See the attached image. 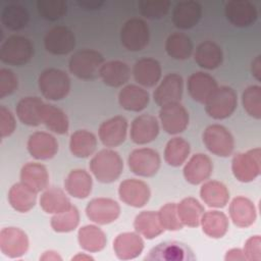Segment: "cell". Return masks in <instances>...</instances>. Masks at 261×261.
<instances>
[{
	"instance_id": "56",
	"label": "cell",
	"mask_w": 261,
	"mask_h": 261,
	"mask_svg": "<svg viewBox=\"0 0 261 261\" xmlns=\"http://www.w3.org/2000/svg\"><path fill=\"white\" fill-rule=\"evenodd\" d=\"M40 260H46V261L53 260V261H56V260H62V258L55 251H46L40 257Z\"/></svg>"
},
{
	"instance_id": "49",
	"label": "cell",
	"mask_w": 261,
	"mask_h": 261,
	"mask_svg": "<svg viewBox=\"0 0 261 261\" xmlns=\"http://www.w3.org/2000/svg\"><path fill=\"white\" fill-rule=\"evenodd\" d=\"M158 217L164 230H179L184 226L178 219L175 203H166L162 206L158 211Z\"/></svg>"
},
{
	"instance_id": "2",
	"label": "cell",
	"mask_w": 261,
	"mask_h": 261,
	"mask_svg": "<svg viewBox=\"0 0 261 261\" xmlns=\"http://www.w3.org/2000/svg\"><path fill=\"white\" fill-rule=\"evenodd\" d=\"M104 63L103 55L92 49L75 52L68 61L69 71L80 80H95Z\"/></svg>"
},
{
	"instance_id": "17",
	"label": "cell",
	"mask_w": 261,
	"mask_h": 261,
	"mask_svg": "<svg viewBox=\"0 0 261 261\" xmlns=\"http://www.w3.org/2000/svg\"><path fill=\"white\" fill-rule=\"evenodd\" d=\"M118 195L123 203L135 208H140L147 204L151 193L149 186L145 181L127 178L120 182Z\"/></svg>"
},
{
	"instance_id": "27",
	"label": "cell",
	"mask_w": 261,
	"mask_h": 261,
	"mask_svg": "<svg viewBox=\"0 0 261 261\" xmlns=\"http://www.w3.org/2000/svg\"><path fill=\"white\" fill-rule=\"evenodd\" d=\"M150 101L149 93L142 87L136 85H127L118 94L119 105L133 112H140L144 110Z\"/></svg>"
},
{
	"instance_id": "47",
	"label": "cell",
	"mask_w": 261,
	"mask_h": 261,
	"mask_svg": "<svg viewBox=\"0 0 261 261\" xmlns=\"http://www.w3.org/2000/svg\"><path fill=\"white\" fill-rule=\"evenodd\" d=\"M37 8L41 17L54 21L66 13L67 4L64 0H39Z\"/></svg>"
},
{
	"instance_id": "34",
	"label": "cell",
	"mask_w": 261,
	"mask_h": 261,
	"mask_svg": "<svg viewBox=\"0 0 261 261\" xmlns=\"http://www.w3.org/2000/svg\"><path fill=\"white\" fill-rule=\"evenodd\" d=\"M44 102L39 97H23L20 99L15 107L16 115L19 120L30 126H37L41 122L40 109Z\"/></svg>"
},
{
	"instance_id": "4",
	"label": "cell",
	"mask_w": 261,
	"mask_h": 261,
	"mask_svg": "<svg viewBox=\"0 0 261 261\" xmlns=\"http://www.w3.org/2000/svg\"><path fill=\"white\" fill-rule=\"evenodd\" d=\"M34 55L32 41L22 36H10L0 46V60L8 65L27 64Z\"/></svg>"
},
{
	"instance_id": "29",
	"label": "cell",
	"mask_w": 261,
	"mask_h": 261,
	"mask_svg": "<svg viewBox=\"0 0 261 261\" xmlns=\"http://www.w3.org/2000/svg\"><path fill=\"white\" fill-rule=\"evenodd\" d=\"M130 70L128 65L120 60H111L103 63L99 76L103 83L112 88H119L128 82Z\"/></svg>"
},
{
	"instance_id": "5",
	"label": "cell",
	"mask_w": 261,
	"mask_h": 261,
	"mask_svg": "<svg viewBox=\"0 0 261 261\" xmlns=\"http://www.w3.org/2000/svg\"><path fill=\"white\" fill-rule=\"evenodd\" d=\"M205 110L214 119H225L236 110L238 105L237 93L227 86L218 87L206 101Z\"/></svg>"
},
{
	"instance_id": "28",
	"label": "cell",
	"mask_w": 261,
	"mask_h": 261,
	"mask_svg": "<svg viewBox=\"0 0 261 261\" xmlns=\"http://www.w3.org/2000/svg\"><path fill=\"white\" fill-rule=\"evenodd\" d=\"M229 215L233 224L242 228L251 226L257 216L254 203L245 197H237L231 201Z\"/></svg>"
},
{
	"instance_id": "12",
	"label": "cell",
	"mask_w": 261,
	"mask_h": 261,
	"mask_svg": "<svg viewBox=\"0 0 261 261\" xmlns=\"http://www.w3.org/2000/svg\"><path fill=\"white\" fill-rule=\"evenodd\" d=\"M159 118L163 129L169 135L182 133L189 125V113L178 102L162 106L159 111Z\"/></svg>"
},
{
	"instance_id": "54",
	"label": "cell",
	"mask_w": 261,
	"mask_h": 261,
	"mask_svg": "<svg viewBox=\"0 0 261 261\" xmlns=\"http://www.w3.org/2000/svg\"><path fill=\"white\" fill-rule=\"evenodd\" d=\"M251 71L253 76L257 80L260 81L261 80V56L258 55L256 56L252 63H251Z\"/></svg>"
},
{
	"instance_id": "10",
	"label": "cell",
	"mask_w": 261,
	"mask_h": 261,
	"mask_svg": "<svg viewBox=\"0 0 261 261\" xmlns=\"http://www.w3.org/2000/svg\"><path fill=\"white\" fill-rule=\"evenodd\" d=\"M128 167L133 173L143 177H150L160 168V155L151 148H139L129 153Z\"/></svg>"
},
{
	"instance_id": "57",
	"label": "cell",
	"mask_w": 261,
	"mask_h": 261,
	"mask_svg": "<svg viewBox=\"0 0 261 261\" xmlns=\"http://www.w3.org/2000/svg\"><path fill=\"white\" fill-rule=\"evenodd\" d=\"M71 260H94V258L91 257L90 255H86L85 253H83V254L79 253L77 255H75L74 257H72Z\"/></svg>"
},
{
	"instance_id": "24",
	"label": "cell",
	"mask_w": 261,
	"mask_h": 261,
	"mask_svg": "<svg viewBox=\"0 0 261 261\" xmlns=\"http://www.w3.org/2000/svg\"><path fill=\"white\" fill-rule=\"evenodd\" d=\"M144 249V242L136 232L119 233L113 241V250L120 260L135 259L141 255Z\"/></svg>"
},
{
	"instance_id": "25",
	"label": "cell",
	"mask_w": 261,
	"mask_h": 261,
	"mask_svg": "<svg viewBox=\"0 0 261 261\" xmlns=\"http://www.w3.org/2000/svg\"><path fill=\"white\" fill-rule=\"evenodd\" d=\"M135 81L146 88L154 87L162 74L161 65L154 58H142L138 60L133 67Z\"/></svg>"
},
{
	"instance_id": "55",
	"label": "cell",
	"mask_w": 261,
	"mask_h": 261,
	"mask_svg": "<svg viewBox=\"0 0 261 261\" xmlns=\"http://www.w3.org/2000/svg\"><path fill=\"white\" fill-rule=\"evenodd\" d=\"M77 5L85 9H98L104 5L103 1H97V0H90V1H79Z\"/></svg>"
},
{
	"instance_id": "11",
	"label": "cell",
	"mask_w": 261,
	"mask_h": 261,
	"mask_svg": "<svg viewBox=\"0 0 261 261\" xmlns=\"http://www.w3.org/2000/svg\"><path fill=\"white\" fill-rule=\"evenodd\" d=\"M88 218L101 225L115 221L120 214V207L116 201L110 198H95L86 207Z\"/></svg>"
},
{
	"instance_id": "45",
	"label": "cell",
	"mask_w": 261,
	"mask_h": 261,
	"mask_svg": "<svg viewBox=\"0 0 261 261\" xmlns=\"http://www.w3.org/2000/svg\"><path fill=\"white\" fill-rule=\"evenodd\" d=\"M80 222V213L75 206H72L51 218V227L56 232H69L73 230Z\"/></svg>"
},
{
	"instance_id": "15",
	"label": "cell",
	"mask_w": 261,
	"mask_h": 261,
	"mask_svg": "<svg viewBox=\"0 0 261 261\" xmlns=\"http://www.w3.org/2000/svg\"><path fill=\"white\" fill-rule=\"evenodd\" d=\"M184 91L182 77L177 73H169L163 77L160 85L153 93L155 103L162 107L172 103H178Z\"/></svg>"
},
{
	"instance_id": "52",
	"label": "cell",
	"mask_w": 261,
	"mask_h": 261,
	"mask_svg": "<svg viewBox=\"0 0 261 261\" xmlns=\"http://www.w3.org/2000/svg\"><path fill=\"white\" fill-rule=\"evenodd\" d=\"M244 254L249 261L261 260V238L260 236H252L249 238L244 246Z\"/></svg>"
},
{
	"instance_id": "22",
	"label": "cell",
	"mask_w": 261,
	"mask_h": 261,
	"mask_svg": "<svg viewBox=\"0 0 261 261\" xmlns=\"http://www.w3.org/2000/svg\"><path fill=\"white\" fill-rule=\"evenodd\" d=\"M202 16V6L193 0L179 1L172 11V22L180 30H188L195 27Z\"/></svg>"
},
{
	"instance_id": "50",
	"label": "cell",
	"mask_w": 261,
	"mask_h": 261,
	"mask_svg": "<svg viewBox=\"0 0 261 261\" xmlns=\"http://www.w3.org/2000/svg\"><path fill=\"white\" fill-rule=\"evenodd\" d=\"M18 86L17 76L14 72L7 68L0 69V98L3 99L4 97L12 94Z\"/></svg>"
},
{
	"instance_id": "19",
	"label": "cell",
	"mask_w": 261,
	"mask_h": 261,
	"mask_svg": "<svg viewBox=\"0 0 261 261\" xmlns=\"http://www.w3.org/2000/svg\"><path fill=\"white\" fill-rule=\"evenodd\" d=\"M28 151L37 160L53 158L58 151V143L54 136L45 132H36L28 140Z\"/></svg>"
},
{
	"instance_id": "43",
	"label": "cell",
	"mask_w": 261,
	"mask_h": 261,
	"mask_svg": "<svg viewBox=\"0 0 261 261\" xmlns=\"http://www.w3.org/2000/svg\"><path fill=\"white\" fill-rule=\"evenodd\" d=\"M30 20V14L20 4L6 5L1 12V21L10 31H19L25 28Z\"/></svg>"
},
{
	"instance_id": "40",
	"label": "cell",
	"mask_w": 261,
	"mask_h": 261,
	"mask_svg": "<svg viewBox=\"0 0 261 261\" xmlns=\"http://www.w3.org/2000/svg\"><path fill=\"white\" fill-rule=\"evenodd\" d=\"M97 147L95 135L87 129L75 130L70 136L69 149L72 155L79 158H87L92 155Z\"/></svg>"
},
{
	"instance_id": "39",
	"label": "cell",
	"mask_w": 261,
	"mask_h": 261,
	"mask_svg": "<svg viewBox=\"0 0 261 261\" xmlns=\"http://www.w3.org/2000/svg\"><path fill=\"white\" fill-rule=\"evenodd\" d=\"M176 211L181 224L190 227H197L200 225L202 215L205 212L204 207L193 197L182 199L176 205Z\"/></svg>"
},
{
	"instance_id": "7",
	"label": "cell",
	"mask_w": 261,
	"mask_h": 261,
	"mask_svg": "<svg viewBox=\"0 0 261 261\" xmlns=\"http://www.w3.org/2000/svg\"><path fill=\"white\" fill-rule=\"evenodd\" d=\"M203 143L207 150L220 157L231 155L234 149V140L230 132L221 124H211L203 133Z\"/></svg>"
},
{
	"instance_id": "42",
	"label": "cell",
	"mask_w": 261,
	"mask_h": 261,
	"mask_svg": "<svg viewBox=\"0 0 261 261\" xmlns=\"http://www.w3.org/2000/svg\"><path fill=\"white\" fill-rule=\"evenodd\" d=\"M193 49V42L182 33H173L169 35L165 42V51L173 59H188L192 55Z\"/></svg>"
},
{
	"instance_id": "3",
	"label": "cell",
	"mask_w": 261,
	"mask_h": 261,
	"mask_svg": "<svg viewBox=\"0 0 261 261\" xmlns=\"http://www.w3.org/2000/svg\"><path fill=\"white\" fill-rule=\"evenodd\" d=\"M39 90L42 95L52 101L65 98L70 90V79L67 73L58 68L43 70L38 79Z\"/></svg>"
},
{
	"instance_id": "46",
	"label": "cell",
	"mask_w": 261,
	"mask_h": 261,
	"mask_svg": "<svg viewBox=\"0 0 261 261\" xmlns=\"http://www.w3.org/2000/svg\"><path fill=\"white\" fill-rule=\"evenodd\" d=\"M242 103L246 112L253 118H261V87L253 85L248 87L242 95Z\"/></svg>"
},
{
	"instance_id": "9",
	"label": "cell",
	"mask_w": 261,
	"mask_h": 261,
	"mask_svg": "<svg viewBox=\"0 0 261 261\" xmlns=\"http://www.w3.org/2000/svg\"><path fill=\"white\" fill-rule=\"evenodd\" d=\"M144 259L146 261H194L196 256L186 244L166 241L153 247Z\"/></svg>"
},
{
	"instance_id": "14",
	"label": "cell",
	"mask_w": 261,
	"mask_h": 261,
	"mask_svg": "<svg viewBox=\"0 0 261 261\" xmlns=\"http://www.w3.org/2000/svg\"><path fill=\"white\" fill-rule=\"evenodd\" d=\"M45 49L53 55H66L75 46V37L66 27L57 25L47 32L44 37Z\"/></svg>"
},
{
	"instance_id": "30",
	"label": "cell",
	"mask_w": 261,
	"mask_h": 261,
	"mask_svg": "<svg viewBox=\"0 0 261 261\" xmlns=\"http://www.w3.org/2000/svg\"><path fill=\"white\" fill-rule=\"evenodd\" d=\"M196 63L205 69H215L221 65L223 60V53L216 43L212 41H205L201 43L194 54Z\"/></svg>"
},
{
	"instance_id": "21",
	"label": "cell",
	"mask_w": 261,
	"mask_h": 261,
	"mask_svg": "<svg viewBox=\"0 0 261 261\" xmlns=\"http://www.w3.org/2000/svg\"><path fill=\"white\" fill-rule=\"evenodd\" d=\"M190 96L197 102L205 104L212 93L218 88L216 80L203 71L192 73L187 83Z\"/></svg>"
},
{
	"instance_id": "18",
	"label": "cell",
	"mask_w": 261,
	"mask_h": 261,
	"mask_svg": "<svg viewBox=\"0 0 261 261\" xmlns=\"http://www.w3.org/2000/svg\"><path fill=\"white\" fill-rule=\"evenodd\" d=\"M127 126V120L123 116L109 118L100 124L98 129L99 139L105 147H117L125 141Z\"/></svg>"
},
{
	"instance_id": "33",
	"label": "cell",
	"mask_w": 261,
	"mask_h": 261,
	"mask_svg": "<svg viewBox=\"0 0 261 261\" xmlns=\"http://www.w3.org/2000/svg\"><path fill=\"white\" fill-rule=\"evenodd\" d=\"M41 208L49 214H58L68 210L71 203L65 193L59 188H48L40 197Z\"/></svg>"
},
{
	"instance_id": "36",
	"label": "cell",
	"mask_w": 261,
	"mask_h": 261,
	"mask_svg": "<svg viewBox=\"0 0 261 261\" xmlns=\"http://www.w3.org/2000/svg\"><path fill=\"white\" fill-rule=\"evenodd\" d=\"M37 200V193L25 187L22 182L14 184L8 192V202L11 207L20 212L25 213L34 208Z\"/></svg>"
},
{
	"instance_id": "38",
	"label": "cell",
	"mask_w": 261,
	"mask_h": 261,
	"mask_svg": "<svg viewBox=\"0 0 261 261\" xmlns=\"http://www.w3.org/2000/svg\"><path fill=\"white\" fill-rule=\"evenodd\" d=\"M77 240L80 246L90 253L102 251L107 243L104 231L96 225H85L79 229Z\"/></svg>"
},
{
	"instance_id": "8",
	"label": "cell",
	"mask_w": 261,
	"mask_h": 261,
	"mask_svg": "<svg viewBox=\"0 0 261 261\" xmlns=\"http://www.w3.org/2000/svg\"><path fill=\"white\" fill-rule=\"evenodd\" d=\"M150 39L149 27L141 18L126 20L120 30V42L129 51H141L147 47Z\"/></svg>"
},
{
	"instance_id": "20",
	"label": "cell",
	"mask_w": 261,
	"mask_h": 261,
	"mask_svg": "<svg viewBox=\"0 0 261 261\" xmlns=\"http://www.w3.org/2000/svg\"><path fill=\"white\" fill-rule=\"evenodd\" d=\"M159 134V124L155 116L142 114L136 117L130 125V139L137 145H145L154 141Z\"/></svg>"
},
{
	"instance_id": "6",
	"label": "cell",
	"mask_w": 261,
	"mask_h": 261,
	"mask_svg": "<svg viewBox=\"0 0 261 261\" xmlns=\"http://www.w3.org/2000/svg\"><path fill=\"white\" fill-rule=\"evenodd\" d=\"M231 170L239 181L249 182L254 180L259 176L261 170L260 148L237 153L231 161Z\"/></svg>"
},
{
	"instance_id": "23",
	"label": "cell",
	"mask_w": 261,
	"mask_h": 261,
	"mask_svg": "<svg viewBox=\"0 0 261 261\" xmlns=\"http://www.w3.org/2000/svg\"><path fill=\"white\" fill-rule=\"evenodd\" d=\"M213 164L211 159L203 154L193 155L184 167V176L191 185H199L208 179L212 173Z\"/></svg>"
},
{
	"instance_id": "1",
	"label": "cell",
	"mask_w": 261,
	"mask_h": 261,
	"mask_svg": "<svg viewBox=\"0 0 261 261\" xmlns=\"http://www.w3.org/2000/svg\"><path fill=\"white\" fill-rule=\"evenodd\" d=\"M90 169L98 181L110 184L120 176L123 162L116 151L103 149L91 159Z\"/></svg>"
},
{
	"instance_id": "51",
	"label": "cell",
	"mask_w": 261,
	"mask_h": 261,
	"mask_svg": "<svg viewBox=\"0 0 261 261\" xmlns=\"http://www.w3.org/2000/svg\"><path fill=\"white\" fill-rule=\"evenodd\" d=\"M16 127L13 114L5 106H0V136L1 138L9 137Z\"/></svg>"
},
{
	"instance_id": "16",
	"label": "cell",
	"mask_w": 261,
	"mask_h": 261,
	"mask_svg": "<svg viewBox=\"0 0 261 261\" xmlns=\"http://www.w3.org/2000/svg\"><path fill=\"white\" fill-rule=\"evenodd\" d=\"M224 13L227 20L238 28L249 27L258 17L256 6L248 0L227 1L224 6Z\"/></svg>"
},
{
	"instance_id": "53",
	"label": "cell",
	"mask_w": 261,
	"mask_h": 261,
	"mask_svg": "<svg viewBox=\"0 0 261 261\" xmlns=\"http://www.w3.org/2000/svg\"><path fill=\"white\" fill-rule=\"evenodd\" d=\"M225 261H245L247 260L244 251L241 249H231L226 252L224 257Z\"/></svg>"
},
{
	"instance_id": "35",
	"label": "cell",
	"mask_w": 261,
	"mask_h": 261,
	"mask_svg": "<svg viewBox=\"0 0 261 261\" xmlns=\"http://www.w3.org/2000/svg\"><path fill=\"white\" fill-rule=\"evenodd\" d=\"M200 196L209 207L222 208L228 202L229 192L224 184L217 180H209L201 187Z\"/></svg>"
},
{
	"instance_id": "48",
	"label": "cell",
	"mask_w": 261,
	"mask_h": 261,
	"mask_svg": "<svg viewBox=\"0 0 261 261\" xmlns=\"http://www.w3.org/2000/svg\"><path fill=\"white\" fill-rule=\"evenodd\" d=\"M138 5L141 14L149 19L164 17L170 8V2L167 0H141Z\"/></svg>"
},
{
	"instance_id": "31",
	"label": "cell",
	"mask_w": 261,
	"mask_h": 261,
	"mask_svg": "<svg viewBox=\"0 0 261 261\" xmlns=\"http://www.w3.org/2000/svg\"><path fill=\"white\" fill-rule=\"evenodd\" d=\"M64 188L73 198H87L92 191V177L85 169H73L67 174Z\"/></svg>"
},
{
	"instance_id": "26",
	"label": "cell",
	"mask_w": 261,
	"mask_h": 261,
	"mask_svg": "<svg viewBox=\"0 0 261 261\" xmlns=\"http://www.w3.org/2000/svg\"><path fill=\"white\" fill-rule=\"evenodd\" d=\"M20 182L37 194L46 190L49 182L47 168L37 162L25 163L20 170Z\"/></svg>"
},
{
	"instance_id": "44",
	"label": "cell",
	"mask_w": 261,
	"mask_h": 261,
	"mask_svg": "<svg viewBox=\"0 0 261 261\" xmlns=\"http://www.w3.org/2000/svg\"><path fill=\"white\" fill-rule=\"evenodd\" d=\"M190 150V144L185 139L179 137L172 138L165 146L164 160L170 166H180L187 160Z\"/></svg>"
},
{
	"instance_id": "41",
	"label": "cell",
	"mask_w": 261,
	"mask_h": 261,
	"mask_svg": "<svg viewBox=\"0 0 261 261\" xmlns=\"http://www.w3.org/2000/svg\"><path fill=\"white\" fill-rule=\"evenodd\" d=\"M134 227L139 234H142L147 240H152L164 231L162 227L158 212L155 211H142L138 214L134 221Z\"/></svg>"
},
{
	"instance_id": "13",
	"label": "cell",
	"mask_w": 261,
	"mask_h": 261,
	"mask_svg": "<svg viewBox=\"0 0 261 261\" xmlns=\"http://www.w3.org/2000/svg\"><path fill=\"white\" fill-rule=\"evenodd\" d=\"M29 249L27 233L18 227H4L0 231V250L9 258H19Z\"/></svg>"
},
{
	"instance_id": "32",
	"label": "cell",
	"mask_w": 261,
	"mask_h": 261,
	"mask_svg": "<svg viewBox=\"0 0 261 261\" xmlns=\"http://www.w3.org/2000/svg\"><path fill=\"white\" fill-rule=\"evenodd\" d=\"M41 122L46 125L49 130L58 135H64L68 130L69 122L67 115L58 107L43 103L40 109Z\"/></svg>"
},
{
	"instance_id": "37",
	"label": "cell",
	"mask_w": 261,
	"mask_h": 261,
	"mask_svg": "<svg viewBox=\"0 0 261 261\" xmlns=\"http://www.w3.org/2000/svg\"><path fill=\"white\" fill-rule=\"evenodd\" d=\"M200 224L206 236L212 239H220L227 232L228 218L223 212L207 211L203 213Z\"/></svg>"
}]
</instances>
